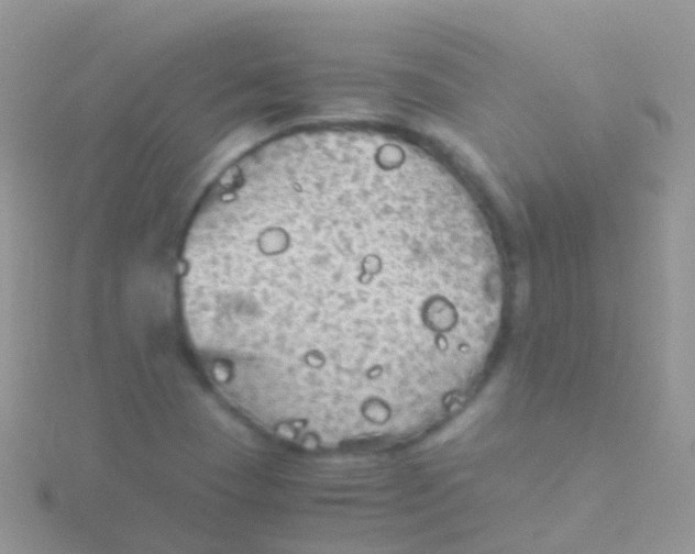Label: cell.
I'll list each match as a JSON object with an SVG mask.
<instances>
[{
    "label": "cell",
    "mask_w": 695,
    "mask_h": 554,
    "mask_svg": "<svg viewBox=\"0 0 695 554\" xmlns=\"http://www.w3.org/2000/svg\"><path fill=\"white\" fill-rule=\"evenodd\" d=\"M188 330L223 389L268 423L358 432L460 389L503 273L457 180L373 133L272 142L230 168L184 250Z\"/></svg>",
    "instance_id": "1"
}]
</instances>
